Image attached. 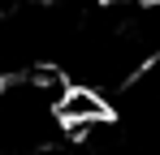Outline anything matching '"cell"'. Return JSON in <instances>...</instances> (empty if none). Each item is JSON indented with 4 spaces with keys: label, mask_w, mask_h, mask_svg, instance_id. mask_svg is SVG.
<instances>
[{
    "label": "cell",
    "mask_w": 160,
    "mask_h": 155,
    "mask_svg": "<svg viewBox=\"0 0 160 155\" xmlns=\"http://www.w3.org/2000/svg\"><path fill=\"white\" fill-rule=\"evenodd\" d=\"M52 116L69 129V138H87L95 125H104V121H108V99L95 91V86L78 82V86L56 91V99H52Z\"/></svg>",
    "instance_id": "1"
}]
</instances>
